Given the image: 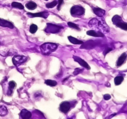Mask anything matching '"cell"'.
I'll return each mask as SVG.
<instances>
[{
    "label": "cell",
    "mask_w": 127,
    "mask_h": 119,
    "mask_svg": "<svg viewBox=\"0 0 127 119\" xmlns=\"http://www.w3.org/2000/svg\"><path fill=\"white\" fill-rule=\"evenodd\" d=\"M88 26L92 28H95L102 33H107L109 31V27L106 22L102 20H98L97 18H93L88 22Z\"/></svg>",
    "instance_id": "1"
},
{
    "label": "cell",
    "mask_w": 127,
    "mask_h": 119,
    "mask_svg": "<svg viewBox=\"0 0 127 119\" xmlns=\"http://www.w3.org/2000/svg\"><path fill=\"white\" fill-rule=\"evenodd\" d=\"M58 45L53 43H45L40 46L41 54L44 55H49L56 50Z\"/></svg>",
    "instance_id": "2"
},
{
    "label": "cell",
    "mask_w": 127,
    "mask_h": 119,
    "mask_svg": "<svg viewBox=\"0 0 127 119\" xmlns=\"http://www.w3.org/2000/svg\"><path fill=\"white\" fill-rule=\"evenodd\" d=\"M112 21L114 23V24H115L117 27L123 30L127 31V23L123 21L122 18L120 16L118 15H114L112 17Z\"/></svg>",
    "instance_id": "3"
},
{
    "label": "cell",
    "mask_w": 127,
    "mask_h": 119,
    "mask_svg": "<svg viewBox=\"0 0 127 119\" xmlns=\"http://www.w3.org/2000/svg\"><path fill=\"white\" fill-rule=\"evenodd\" d=\"M71 14L73 17L81 16L85 14V10L80 5H74L71 8Z\"/></svg>",
    "instance_id": "4"
},
{
    "label": "cell",
    "mask_w": 127,
    "mask_h": 119,
    "mask_svg": "<svg viewBox=\"0 0 127 119\" xmlns=\"http://www.w3.org/2000/svg\"><path fill=\"white\" fill-rule=\"evenodd\" d=\"M63 29V27L60 26H57L56 24H53L48 23L46 25V27L45 29V31L47 33H57L60 32V31Z\"/></svg>",
    "instance_id": "5"
},
{
    "label": "cell",
    "mask_w": 127,
    "mask_h": 119,
    "mask_svg": "<svg viewBox=\"0 0 127 119\" xmlns=\"http://www.w3.org/2000/svg\"><path fill=\"white\" fill-rule=\"evenodd\" d=\"M27 57L24 55H15L12 59L13 64L15 66H19L24 64L27 61Z\"/></svg>",
    "instance_id": "6"
},
{
    "label": "cell",
    "mask_w": 127,
    "mask_h": 119,
    "mask_svg": "<svg viewBox=\"0 0 127 119\" xmlns=\"http://www.w3.org/2000/svg\"><path fill=\"white\" fill-rule=\"evenodd\" d=\"M27 15H29L31 17H42L43 18H46L49 16V13L48 12H41L39 13H27Z\"/></svg>",
    "instance_id": "7"
},
{
    "label": "cell",
    "mask_w": 127,
    "mask_h": 119,
    "mask_svg": "<svg viewBox=\"0 0 127 119\" xmlns=\"http://www.w3.org/2000/svg\"><path fill=\"white\" fill-rule=\"evenodd\" d=\"M73 59H74L75 61L79 63L81 66L84 67L85 68H86V70H90V67L89 64H88V63L86 61H85L83 59H82L81 58L79 57L78 56H76V55H73Z\"/></svg>",
    "instance_id": "8"
},
{
    "label": "cell",
    "mask_w": 127,
    "mask_h": 119,
    "mask_svg": "<svg viewBox=\"0 0 127 119\" xmlns=\"http://www.w3.org/2000/svg\"><path fill=\"white\" fill-rule=\"evenodd\" d=\"M70 108H71V103L68 101H64L60 105V110L64 113H67L69 111Z\"/></svg>",
    "instance_id": "9"
},
{
    "label": "cell",
    "mask_w": 127,
    "mask_h": 119,
    "mask_svg": "<svg viewBox=\"0 0 127 119\" xmlns=\"http://www.w3.org/2000/svg\"><path fill=\"white\" fill-rule=\"evenodd\" d=\"M86 34L91 37H104V34L102 33H101L100 31H94V30H90L86 32Z\"/></svg>",
    "instance_id": "10"
},
{
    "label": "cell",
    "mask_w": 127,
    "mask_h": 119,
    "mask_svg": "<svg viewBox=\"0 0 127 119\" xmlns=\"http://www.w3.org/2000/svg\"><path fill=\"white\" fill-rule=\"evenodd\" d=\"M0 26L4 27H8L10 29H13L14 27L12 22H10L8 20L2 19V18H0Z\"/></svg>",
    "instance_id": "11"
},
{
    "label": "cell",
    "mask_w": 127,
    "mask_h": 119,
    "mask_svg": "<svg viewBox=\"0 0 127 119\" xmlns=\"http://www.w3.org/2000/svg\"><path fill=\"white\" fill-rule=\"evenodd\" d=\"M95 43L93 41H88L86 43H83L81 48H85V49H92L95 46Z\"/></svg>",
    "instance_id": "12"
},
{
    "label": "cell",
    "mask_w": 127,
    "mask_h": 119,
    "mask_svg": "<svg viewBox=\"0 0 127 119\" xmlns=\"http://www.w3.org/2000/svg\"><path fill=\"white\" fill-rule=\"evenodd\" d=\"M32 114L29 111L25 109L22 110L20 112V117L22 119H30L31 117Z\"/></svg>",
    "instance_id": "13"
},
{
    "label": "cell",
    "mask_w": 127,
    "mask_h": 119,
    "mask_svg": "<svg viewBox=\"0 0 127 119\" xmlns=\"http://www.w3.org/2000/svg\"><path fill=\"white\" fill-rule=\"evenodd\" d=\"M93 11L97 16L100 17H103L106 13L105 10L100 8H93Z\"/></svg>",
    "instance_id": "14"
},
{
    "label": "cell",
    "mask_w": 127,
    "mask_h": 119,
    "mask_svg": "<svg viewBox=\"0 0 127 119\" xmlns=\"http://www.w3.org/2000/svg\"><path fill=\"white\" fill-rule=\"evenodd\" d=\"M16 83L14 81L9 82V83H8V87H9V89H8V92H7V94L8 96H11L12 95V94L13 93V89L16 87Z\"/></svg>",
    "instance_id": "15"
},
{
    "label": "cell",
    "mask_w": 127,
    "mask_h": 119,
    "mask_svg": "<svg viewBox=\"0 0 127 119\" xmlns=\"http://www.w3.org/2000/svg\"><path fill=\"white\" fill-rule=\"evenodd\" d=\"M126 59H127V54L126 53H123L121 54L120 57H119L117 63H116V64H117V66H121V65L123 64L126 61Z\"/></svg>",
    "instance_id": "16"
},
{
    "label": "cell",
    "mask_w": 127,
    "mask_h": 119,
    "mask_svg": "<svg viewBox=\"0 0 127 119\" xmlns=\"http://www.w3.org/2000/svg\"><path fill=\"white\" fill-rule=\"evenodd\" d=\"M68 38L71 43L74 44V45H79V44H83V42L82 41L78 40L76 38H74V37H71V36L68 37Z\"/></svg>",
    "instance_id": "17"
},
{
    "label": "cell",
    "mask_w": 127,
    "mask_h": 119,
    "mask_svg": "<svg viewBox=\"0 0 127 119\" xmlns=\"http://www.w3.org/2000/svg\"><path fill=\"white\" fill-rule=\"evenodd\" d=\"M8 114V110L4 105H0V115L1 117L6 116Z\"/></svg>",
    "instance_id": "18"
},
{
    "label": "cell",
    "mask_w": 127,
    "mask_h": 119,
    "mask_svg": "<svg viewBox=\"0 0 127 119\" xmlns=\"http://www.w3.org/2000/svg\"><path fill=\"white\" fill-rule=\"evenodd\" d=\"M25 7L27 8H28L29 10H34L35 8L37 7V5L33 1H29L28 3H27L25 5Z\"/></svg>",
    "instance_id": "19"
},
{
    "label": "cell",
    "mask_w": 127,
    "mask_h": 119,
    "mask_svg": "<svg viewBox=\"0 0 127 119\" xmlns=\"http://www.w3.org/2000/svg\"><path fill=\"white\" fill-rule=\"evenodd\" d=\"M124 77L123 76H118L114 78V83L116 85H119L123 81Z\"/></svg>",
    "instance_id": "20"
},
{
    "label": "cell",
    "mask_w": 127,
    "mask_h": 119,
    "mask_svg": "<svg viewBox=\"0 0 127 119\" xmlns=\"http://www.w3.org/2000/svg\"><path fill=\"white\" fill-rule=\"evenodd\" d=\"M45 84L50 87H55L57 85V82L55 80H46L45 82Z\"/></svg>",
    "instance_id": "21"
},
{
    "label": "cell",
    "mask_w": 127,
    "mask_h": 119,
    "mask_svg": "<svg viewBox=\"0 0 127 119\" xmlns=\"http://www.w3.org/2000/svg\"><path fill=\"white\" fill-rule=\"evenodd\" d=\"M12 7H13V8H18L20 10H23L24 8V7L23 5H22L21 3H18V2H13L12 3Z\"/></svg>",
    "instance_id": "22"
},
{
    "label": "cell",
    "mask_w": 127,
    "mask_h": 119,
    "mask_svg": "<svg viewBox=\"0 0 127 119\" xmlns=\"http://www.w3.org/2000/svg\"><path fill=\"white\" fill-rule=\"evenodd\" d=\"M37 30H38V26H37L36 25L33 24L31 25L29 28L30 33H32V34H34V33L37 31Z\"/></svg>",
    "instance_id": "23"
},
{
    "label": "cell",
    "mask_w": 127,
    "mask_h": 119,
    "mask_svg": "<svg viewBox=\"0 0 127 119\" xmlns=\"http://www.w3.org/2000/svg\"><path fill=\"white\" fill-rule=\"evenodd\" d=\"M57 5V1H53L51 2V3L46 4V7L48 8H51L55 7Z\"/></svg>",
    "instance_id": "24"
},
{
    "label": "cell",
    "mask_w": 127,
    "mask_h": 119,
    "mask_svg": "<svg viewBox=\"0 0 127 119\" xmlns=\"http://www.w3.org/2000/svg\"><path fill=\"white\" fill-rule=\"evenodd\" d=\"M0 54L3 55V56H7V55H12V53L9 51V50L6 49L5 50H3V51H0Z\"/></svg>",
    "instance_id": "25"
},
{
    "label": "cell",
    "mask_w": 127,
    "mask_h": 119,
    "mask_svg": "<svg viewBox=\"0 0 127 119\" xmlns=\"http://www.w3.org/2000/svg\"><path fill=\"white\" fill-rule=\"evenodd\" d=\"M68 26L70 27L71 28H73V29H76V30H79V27L78 26V25H76V24H74L71 22H69L68 23Z\"/></svg>",
    "instance_id": "26"
},
{
    "label": "cell",
    "mask_w": 127,
    "mask_h": 119,
    "mask_svg": "<svg viewBox=\"0 0 127 119\" xmlns=\"http://www.w3.org/2000/svg\"><path fill=\"white\" fill-rule=\"evenodd\" d=\"M83 71V70L81 69V68H76V69L74 70V72H73V74L75 75V76H76V75H78L79 73H82Z\"/></svg>",
    "instance_id": "27"
},
{
    "label": "cell",
    "mask_w": 127,
    "mask_h": 119,
    "mask_svg": "<svg viewBox=\"0 0 127 119\" xmlns=\"http://www.w3.org/2000/svg\"><path fill=\"white\" fill-rule=\"evenodd\" d=\"M58 7H57V10H60V8H61V6L62 5V4L64 3V0H58Z\"/></svg>",
    "instance_id": "28"
},
{
    "label": "cell",
    "mask_w": 127,
    "mask_h": 119,
    "mask_svg": "<svg viewBox=\"0 0 127 119\" xmlns=\"http://www.w3.org/2000/svg\"><path fill=\"white\" fill-rule=\"evenodd\" d=\"M104 99L105 100H109V99H111V96L109 94H105L104 96Z\"/></svg>",
    "instance_id": "29"
},
{
    "label": "cell",
    "mask_w": 127,
    "mask_h": 119,
    "mask_svg": "<svg viewBox=\"0 0 127 119\" xmlns=\"http://www.w3.org/2000/svg\"><path fill=\"white\" fill-rule=\"evenodd\" d=\"M111 50H112V48H106V49H105V51L104 52V54L106 55V54H107L108 52H109L111 51Z\"/></svg>",
    "instance_id": "30"
},
{
    "label": "cell",
    "mask_w": 127,
    "mask_h": 119,
    "mask_svg": "<svg viewBox=\"0 0 127 119\" xmlns=\"http://www.w3.org/2000/svg\"><path fill=\"white\" fill-rule=\"evenodd\" d=\"M45 1H48V0H45Z\"/></svg>",
    "instance_id": "31"
},
{
    "label": "cell",
    "mask_w": 127,
    "mask_h": 119,
    "mask_svg": "<svg viewBox=\"0 0 127 119\" xmlns=\"http://www.w3.org/2000/svg\"></svg>",
    "instance_id": "32"
},
{
    "label": "cell",
    "mask_w": 127,
    "mask_h": 119,
    "mask_svg": "<svg viewBox=\"0 0 127 119\" xmlns=\"http://www.w3.org/2000/svg\"><path fill=\"white\" fill-rule=\"evenodd\" d=\"M0 45H1V43H0Z\"/></svg>",
    "instance_id": "33"
}]
</instances>
